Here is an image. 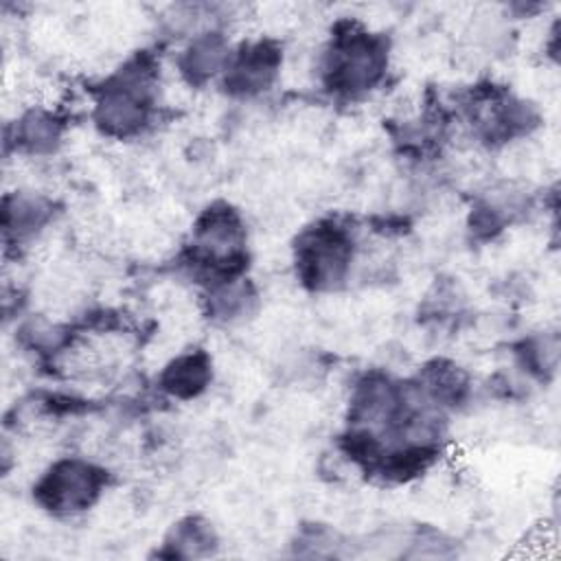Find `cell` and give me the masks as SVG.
I'll return each instance as SVG.
<instances>
[{
	"label": "cell",
	"instance_id": "7a4b0ae2",
	"mask_svg": "<svg viewBox=\"0 0 561 561\" xmlns=\"http://www.w3.org/2000/svg\"><path fill=\"white\" fill-rule=\"evenodd\" d=\"M390 64V42L383 33L344 20L331 31L322 50L320 75L327 90L337 96L355 99L375 90Z\"/></svg>",
	"mask_w": 561,
	"mask_h": 561
},
{
	"label": "cell",
	"instance_id": "277c9868",
	"mask_svg": "<svg viewBox=\"0 0 561 561\" xmlns=\"http://www.w3.org/2000/svg\"><path fill=\"white\" fill-rule=\"evenodd\" d=\"M107 486V471L85 458L64 456L50 462L33 484V500L53 515L92 508Z\"/></svg>",
	"mask_w": 561,
	"mask_h": 561
},
{
	"label": "cell",
	"instance_id": "30bf717a",
	"mask_svg": "<svg viewBox=\"0 0 561 561\" xmlns=\"http://www.w3.org/2000/svg\"><path fill=\"white\" fill-rule=\"evenodd\" d=\"M256 289L245 276L210 283L204 296L206 313L210 320L232 324L245 320L256 307Z\"/></svg>",
	"mask_w": 561,
	"mask_h": 561
},
{
	"label": "cell",
	"instance_id": "5b68a950",
	"mask_svg": "<svg viewBox=\"0 0 561 561\" xmlns=\"http://www.w3.org/2000/svg\"><path fill=\"white\" fill-rule=\"evenodd\" d=\"M283 57V44L272 37L243 42L232 48L219 83L234 99L261 96L278 81Z\"/></svg>",
	"mask_w": 561,
	"mask_h": 561
},
{
	"label": "cell",
	"instance_id": "ba28073f",
	"mask_svg": "<svg viewBox=\"0 0 561 561\" xmlns=\"http://www.w3.org/2000/svg\"><path fill=\"white\" fill-rule=\"evenodd\" d=\"M64 131L66 125L59 114L44 107H33L20 114V118H15V123L7 129V142H11L20 153L39 158L59 149L64 142Z\"/></svg>",
	"mask_w": 561,
	"mask_h": 561
},
{
	"label": "cell",
	"instance_id": "8fae6325",
	"mask_svg": "<svg viewBox=\"0 0 561 561\" xmlns=\"http://www.w3.org/2000/svg\"><path fill=\"white\" fill-rule=\"evenodd\" d=\"M215 546H217V535L213 526L197 515H188L178 524H173V528L169 530L164 539V554L182 557V559L204 557V554H210Z\"/></svg>",
	"mask_w": 561,
	"mask_h": 561
},
{
	"label": "cell",
	"instance_id": "6da1fadb",
	"mask_svg": "<svg viewBox=\"0 0 561 561\" xmlns=\"http://www.w3.org/2000/svg\"><path fill=\"white\" fill-rule=\"evenodd\" d=\"M156 103V64L147 53H138L96 88L92 121L103 136L129 140L151 125Z\"/></svg>",
	"mask_w": 561,
	"mask_h": 561
},
{
	"label": "cell",
	"instance_id": "3957f363",
	"mask_svg": "<svg viewBox=\"0 0 561 561\" xmlns=\"http://www.w3.org/2000/svg\"><path fill=\"white\" fill-rule=\"evenodd\" d=\"M355 241L346 226L322 219L305 228L294 245L298 280L313 291H333L351 274Z\"/></svg>",
	"mask_w": 561,
	"mask_h": 561
},
{
	"label": "cell",
	"instance_id": "8992f818",
	"mask_svg": "<svg viewBox=\"0 0 561 561\" xmlns=\"http://www.w3.org/2000/svg\"><path fill=\"white\" fill-rule=\"evenodd\" d=\"M232 48L234 46H230L224 31L215 26L199 28L191 33L182 46L178 55V70L188 85H206L215 79H221Z\"/></svg>",
	"mask_w": 561,
	"mask_h": 561
},
{
	"label": "cell",
	"instance_id": "9c48e42d",
	"mask_svg": "<svg viewBox=\"0 0 561 561\" xmlns=\"http://www.w3.org/2000/svg\"><path fill=\"white\" fill-rule=\"evenodd\" d=\"M213 381V359L204 348H188L169 359L160 375L158 386L164 394L188 401L206 392Z\"/></svg>",
	"mask_w": 561,
	"mask_h": 561
},
{
	"label": "cell",
	"instance_id": "52a82bcc",
	"mask_svg": "<svg viewBox=\"0 0 561 561\" xmlns=\"http://www.w3.org/2000/svg\"><path fill=\"white\" fill-rule=\"evenodd\" d=\"M55 217L48 197L31 191H13L2 197V237L7 245H24L37 239Z\"/></svg>",
	"mask_w": 561,
	"mask_h": 561
}]
</instances>
